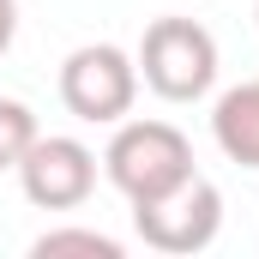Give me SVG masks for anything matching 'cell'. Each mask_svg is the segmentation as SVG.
Returning a JSON list of instances; mask_svg holds the SVG:
<instances>
[{"instance_id": "obj_5", "label": "cell", "mask_w": 259, "mask_h": 259, "mask_svg": "<svg viewBox=\"0 0 259 259\" xmlns=\"http://www.w3.org/2000/svg\"><path fill=\"white\" fill-rule=\"evenodd\" d=\"M18 187L36 211H78L97 193V151L66 133H36L30 151L18 157Z\"/></svg>"}, {"instance_id": "obj_4", "label": "cell", "mask_w": 259, "mask_h": 259, "mask_svg": "<svg viewBox=\"0 0 259 259\" xmlns=\"http://www.w3.org/2000/svg\"><path fill=\"white\" fill-rule=\"evenodd\" d=\"M133 97H139V61L115 42H84L72 49L61 66V103L72 121H91V127H115L133 115Z\"/></svg>"}, {"instance_id": "obj_2", "label": "cell", "mask_w": 259, "mask_h": 259, "mask_svg": "<svg viewBox=\"0 0 259 259\" xmlns=\"http://www.w3.org/2000/svg\"><path fill=\"white\" fill-rule=\"evenodd\" d=\"M139 84H151L163 103H199L217 84V36L193 18H157L139 42Z\"/></svg>"}, {"instance_id": "obj_1", "label": "cell", "mask_w": 259, "mask_h": 259, "mask_svg": "<svg viewBox=\"0 0 259 259\" xmlns=\"http://www.w3.org/2000/svg\"><path fill=\"white\" fill-rule=\"evenodd\" d=\"M103 175L127 205H145L193 175V145L169 121H115V139L103 151Z\"/></svg>"}, {"instance_id": "obj_9", "label": "cell", "mask_w": 259, "mask_h": 259, "mask_svg": "<svg viewBox=\"0 0 259 259\" xmlns=\"http://www.w3.org/2000/svg\"><path fill=\"white\" fill-rule=\"evenodd\" d=\"M12 36H18V6H12V0H0V55L12 49Z\"/></svg>"}, {"instance_id": "obj_7", "label": "cell", "mask_w": 259, "mask_h": 259, "mask_svg": "<svg viewBox=\"0 0 259 259\" xmlns=\"http://www.w3.org/2000/svg\"><path fill=\"white\" fill-rule=\"evenodd\" d=\"M66 253H84V259H121L127 247L103 229H49L30 241V259H66Z\"/></svg>"}, {"instance_id": "obj_6", "label": "cell", "mask_w": 259, "mask_h": 259, "mask_svg": "<svg viewBox=\"0 0 259 259\" xmlns=\"http://www.w3.org/2000/svg\"><path fill=\"white\" fill-rule=\"evenodd\" d=\"M211 139L229 163L241 169H259V78H241L235 91L217 97L211 109Z\"/></svg>"}, {"instance_id": "obj_3", "label": "cell", "mask_w": 259, "mask_h": 259, "mask_svg": "<svg viewBox=\"0 0 259 259\" xmlns=\"http://www.w3.org/2000/svg\"><path fill=\"white\" fill-rule=\"evenodd\" d=\"M133 229H139V241L145 247H157V253H205L211 241H217V229H223V193H217V181H205V175H187V181H175L169 193L145 199V205H133Z\"/></svg>"}, {"instance_id": "obj_10", "label": "cell", "mask_w": 259, "mask_h": 259, "mask_svg": "<svg viewBox=\"0 0 259 259\" xmlns=\"http://www.w3.org/2000/svg\"><path fill=\"white\" fill-rule=\"evenodd\" d=\"M253 18H259V12H253Z\"/></svg>"}, {"instance_id": "obj_8", "label": "cell", "mask_w": 259, "mask_h": 259, "mask_svg": "<svg viewBox=\"0 0 259 259\" xmlns=\"http://www.w3.org/2000/svg\"><path fill=\"white\" fill-rule=\"evenodd\" d=\"M30 139H36V115H30V103L0 97V169H18V157L30 151Z\"/></svg>"}]
</instances>
